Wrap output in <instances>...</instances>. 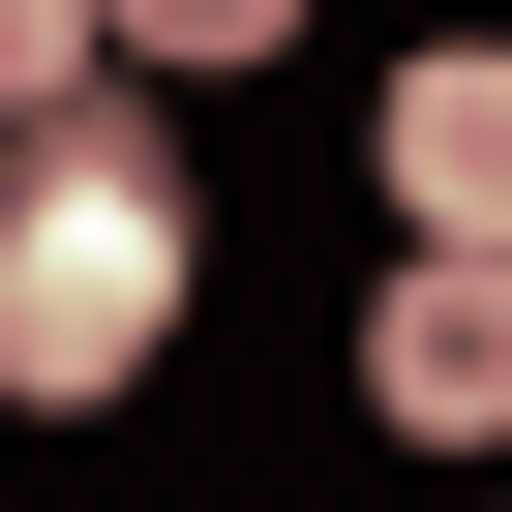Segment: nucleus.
I'll list each match as a JSON object with an SVG mask.
<instances>
[{
    "mask_svg": "<svg viewBox=\"0 0 512 512\" xmlns=\"http://www.w3.org/2000/svg\"><path fill=\"white\" fill-rule=\"evenodd\" d=\"M181 272H211V211H181V151H151L121 91L0 121V392H31V422L151 392V362H181Z\"/></svg>",
    "mask_w": 512,
    "mask_h": 512,
    "instance_id": "f257e3e1",
    "label": "nucleus"
},
{
    "mask_svg": "<svg viewBox=\"0 0 512 512\" xmlns=\"http://www.w3.org/2000/svg\"><path fill=\"white\" fill-rule=\"evenodd\" d=\"M362 422H392V452H512V241H392V302H362Z\"/></svg>",
    "mask_w": 512,
    "mask_h": 512,
    "instance_id": "f03ea898",
    "label": "nucleus"
},
{
    "mask_svg": "<svg viewBox=\"0 0 512 512\" xmlns=\"http://www.w3.org/2000/svg\"><path fill=\"white\" fill-rule=\"evenodd\" d=\"M392 241H512V31H452V61H392Z\"/></svg>",
    "mask_w": 512,
    "mask_h": 512,
    "instance_id": "7ed1b4c3",
    "label": "nucleus"
},
{
    "mask_svg": "<svg viewBox=\"0 0 512 512\" xmlns=\"http://www.w3.org/2000/svg\"><path fill=\"white\" fill-rule=\"evenodd\" d=\"M91 31H121V61H181V91H241V61L302 31V0H91Z\"/></svg>",
    "mask_w": 512,
    "mask_h": 512,
    "instance_id": "20e7f679",
    "label": "nucleus"
},
{
    "mask_svg": "<svg viewBox=\"0 0 512 512\" xmlns=\"http://www.w3.org/2000/svg\"><path fill=\"white\" fill-rule=\"evenodd\" d=\"M61 91H121V31L91 0H0V121H61Z\"/></svg>",
    "mask_w": 512,
    "mask_h": 512,
    "instance_id": "39448f33",
    "label": "nucleus"
}]
</instances>
